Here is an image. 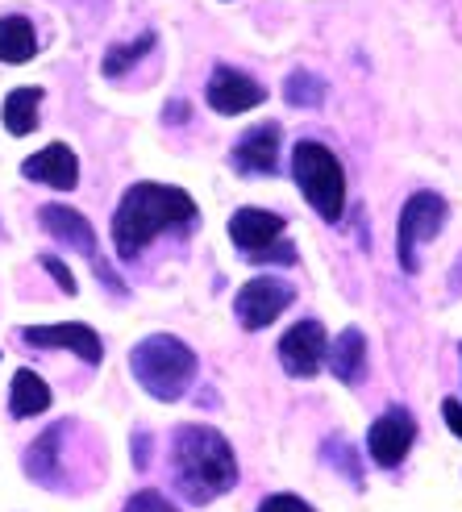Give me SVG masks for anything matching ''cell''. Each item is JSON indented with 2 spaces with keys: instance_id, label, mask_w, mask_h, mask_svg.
<instances>
[{
  "instance_id": "obj_6",
  "label": "cell",
  "mask_w": 462,
  "mask_h": 512,
  "mask_svg": "<svg viewBox=\"0 0 462 512\" xmlns=\"http://www.w3.org/2000/svg\"><path fill=\"white\" fill-rule=\"evenodd\" d=\"M292 304V288L284 279H271V275H259L234 296V313L242 321V329H267L279 313Z\"/></svg>"
},
{
  "instance_id": "obj_26",
  "label": "cell",
  "mask_w": 462,
  "mask_h": 512,
  "mask_svg": "<svg viewBox=\"0 0 462 512\" xmlns=\"http://www.w3.org/2000/svg\"><path fill=\"white\" fill-rule=\"evenodd\" d=\"M146 450H150V438H146V433H138V446H134V463L138 467H146Z\"/></svg>"
},
{
  "instance_id": "obj_24",
  "label": "cell",
  "mask_w": 462,
  "mask_h": 512,
  "mask_svg": "<svg viewBox=\"0 0 462 512\" xmlns=\"http://www.w3.org/2000/svg\"><path fill=\"white\" fill-rule=\"evenodd\" d=\"M42 267L50 271V279H55V284H59L67 296H75V275H71V271H67V267L55 259V254H46V259H42Z\"/></svg>"
},
{
  "instance_id": "obj_23",
  "label": "cell",
  "mask_w": 462,
  "mask_h": 512,
  "mask_svg": "<svg viewBox=\"0 0 462 512\" xmlns=\"http://www.w3.org/2000/svg\"><path fill=\"white\" fill-rule=\"evenodd\" d=\"M259 512H313V504L300 500V496H292V492H279V496H267V500L259 504Z\"/></svg>"
},
{
  "instance_id": "obj_17",
  "label": "cell",
  "mask_w": 462,
  "mask_h": 512,
  "mask_svg": "<svg viewBox=\"0 0 462 512\" xmlns=\"http://www.w3.org/2000/svg\"><path fill=\"white\" fill-rule=\"evenodd\" d=\"M329 367H333V375H338L342 383H354L358 375H363V363H367V342H363V334L350 325V329H342L338 334V342L329 346Z\"/></svg>"
},
{
  "instance_id": "obj_25",
  "label": "cell",
  "mask_w": 462,
  "mask_h": 512,
  "mask_svg": "<svg viewBox=\"0 0 462 512\" xmlns=\"http://www.w3.org/2000/svg\"><path fill=\"white\" fill-rule=\"evenodd\" d=\"M442 417H446V425L462 438V404H458V400H446V404H442Z\"/></svg>"
},
{
  "instance_id": "obj_8",
  "label": "cell",
  "mask_w": 462,
  "mask_h": 512,
  "mask_svg": "<svg viewBox=\"0 0 462 512\" xmlns=\"http://www.w3.org/2000/svg\"><path fill=\"white\" fill-rule=\"evenodd\" d=\"M413 442H417V425H413V417L404 413V408H392V413H383L371 429H367V450H371V458H375V467H400L404 458H408V450H413Z\"/></svg>"
},
{
  "instance_id": "obj_2",
  "label": "cell",
  "mask_w": 462,
  "mask_h": 512,
  "mask_svg": "<svg viewBox=\"0 0 462 512\" xmlns=\"http://www.w3.org/2000/svg\"><path fill=\"white\" fill-rule=\"evenodd\" d=\"M196 221V200L184 188H167V184H134L121 196L117 213H113V242L125 263H134L138 254L167 229L192 225Z\"/></svg>"
},
{
  "instance_id": "obj_10",
  "label": "cell",
  "mask_w": 462,
  "mask_h": 512,
  "mask_svg": "<svg viewBox=\"0 0 462 512\" xmlns=\"http://www.w3.org/2000/svg\"><path fill=\"white\" fill-rule=\"evenodd\" d=\"M204 96H209V105H213L217 113L238 117V113H246V109H259L267 92L254 84L250 75H242V71H234V67H217L213 80H209V88H204Z\"/></svg>"
},
{
  "instance_id": "obj_5",
  "label": "cell",
  "mask_w": 462,
  "mask_h": 512,
  "mask_svg": "<svg viewBox=\"0 0 462 512\" xmlns=\"http://www.w3.org/2000/svg\"><path fill=\"white\" fill-rule=\"evenodd\" d=\"M442 221H446V200H442L438 192H417V196L400 209L396 254H400V267H404L408 275L421 267V246L438 238Z\"/></svg>"
},
{
  "instance_id": "obj_14",
  "label": "cell",
  "mask_w": 462,
  "mask_h": 512,
  "mask_svg": "<svg viewBox=\"0 0 462 512\" xmlns=\"http://www.w3.org/2000/svg\"><path fill=\"white\" fill-rule=\"evenodd\" d=\"M279 159V125H254V130L234 146V167L246 175H271Z\"/></svg>"
},
{
  "instance_id": "obj_18",
  "label": "cell",
  "mask_w": 462,
  "mask_h": 512,
  "mask_svg": "<svg viewBox=\"0 0 462 512\" xmlns=\"http://www.w3.org/2000/svg\"><path fill=\"white\" fill-rule=\"evenodd\" d=\"M38 50L34 25L25 17H0V63H30Z\"/></svg>"
},
{
  "instance_id": "obj_22",
  "label": "cell",
  "mask_w": 462,
  "mask_h": 512,
  "mask_svg": "<svg viewBox=\"0 0 462 512\" xmlns=\"http://www.w3.org/2000/svg\"><path fill=\"white\" fill-rule=\"evenodd\" d=\"M125 512H179L163 492H138L125 500Z\"/></svg>"
},
{
  "instance_id": "obj_3",
  "label": "cell",
  "mask_w": 462,
  "mask_h": 512,
  "mask_svg": "<svg viewBox=\"0 0 462 512\" xmlns=\"http://www.w3.org/2000/svg\"><path fill=\"white\" fill-rule=\"evenodd\" d=\"M130 371L154 400L171 404V400H179L192 388L196 354L171 334H150L130 350Z\"/></svg>"
},
{
  "instance_id": "obj_9",
  "label": "cell",
  "mask_w": 462,
  "mask_h": 512,
  "mask_svg": "<svg viewBox=\"0 0 462 512\" xmlns=\"http://www.w3.org/2000/svg\"><path fill=\"white\" fill-rule=\"evenodd\" d=\"M229 238H234L238 250H246L254 263L271 254L279 242H284V217L267 213V209H238L229 217Z\"/></svg>"
},
{
  "instance_id": "obj_15",
  "label": "cell",
  "mask_w": 462,
  "mask_h": 512,
  "mask_svg": "<svg viewBox=\"0 0 462 512\" xmlns=\"http://www.w3.org/2000/svg\"><path fill=\"white\" fill-rule=\"evenodd\" d=\"M67 425H50L42 438L25 450V475L42 488H59V442H63Z\"/></svg>"
},
{
  "instance_id": "obj_4",
  "label": "cell",
  "mask_w": 462,
  "mask_h": 512,
  "mask_svg": "<svg viewBox=\"0 0 462 512\" xmlns=\"http://www.w3.org/2000/svg\"><path fill=\"white\" fill-rule=\"evenodd\" d=\"M292 175L304 192V200L325 217V221H342L346 213V171L333 159V150L321 142H296L292 150Z\"/></svg>"
},
{
  "instance_id": "obj_12",
  "label": "cell",
  "mask_w": 462,
  "mask_h": 512,
  "mask_svg": "<svg viewBox=\"0 0 462 512\" xmlns=\"http://www.w3.org/2000/svg\"><path fill=\"white\" fill-rule=\"evenodd\" d=\"M21 175L25 179H38V184L59 188V192H71L75 184H80V163H75V155H71L63 142H50L46 150H38L34 159L21 163Z\"/></svg>"
},
{
  "instance_id": "obj_20",
  "label": "cell",
  "mask_w": 462,
  "mask_h": 512,
  "mask_svg": "<svg viewBox=\"0 0 462 512\" xmlns=\"http://www.w3.org/2000/svg\"><path fill=\"white\" fill-rule=\"evenodd\" d=\"M150 46H154V34H142V38H138V42H130V46H113L109 55H105V75H121L125 67H134Z\"/></svg>"
},
{
  "instance_id": "obj_21",
  "label": "cell",
  "mask_w": 462,
  "mask_h": 512,
  "mask_svg": "<svg viewBox=\"0 0 462 512\" xmlns=\"http://www.w3.org/2000/svg\"><path fill=\"white\" fill-rule=\"evenodd\" d=\"M288 100L292 105H321L325 84L317 80V75H308V71H292L288 75Z\"/></svg>"
},
{
  "instance_id": "obj_7",
  "label": "cell",
  "mask_w": 462,
  "mask_h": 512,
  "mask_svg": "<svg viewBox=\"0 0 462 512\" xmlns=\"http://www.w3.org/2000/svg\"><path fill=\"white\" fill-rule=\"evenodd\" d=\"M325 354H329V338H325L321 321H300L279 338V363L296 379H313L325 363Z\"/></svg>"
},
{
  "instance_id": "obj_13",
  "label": "cell",
  "mask_w": 462,
  "mask_h": 512,
  "mask_svg": "<svg viewBox=\"0 0 462 512\" xmlns=\"http://www.w3.org/2000/svg\"><path fill=\"white\" fill-rule=\"evenodd\" d=\"M42 225H46V234L59 238L67 250H80V254H88V259H96V234H92V225H88L84 213L67 209V204H46Z\"/></svg>"
},
{
  "instance_id": "obj_11",
  "label": "cell",
  "mask_w": 462,
  "mask_h": 512,
  "mask_svg": "<svg viewBox=\"0 0 462 512\" xmlns=\"http://www.w3.org/2000/svg\"><path fill=\"white\" fill-rule=\"evenodd\" d=\"M21 338L30 346H42V350H75L84 363H100V346L96 329L92 325H80V321H67V325H34V329H21Z\"/></svg>"
},
{
  "instance_id": "obj_19",
  "label": "cell",
  "mask_w": 462,
  "mask_h": 512,
  "mask_svg": "<svg viewBox=\"0 0 462 512\" xmlns=\"http://www.w3.org/2000/svg\"><path fill=\"white\" fill-rule=\"evenodd\" d=\"M38 105H42L38 88H17L5 96V125H9L13 138H25L38 125Z\"/></svg>"
},
{
  "instance_id": "obj_16",
  "label": "cell",
  "mask_w": 462,
  "mask_h": 512,
  "mask_svg": "<svg viewBox=\"0 0 462 512\" xmlns=\"http://www.w3.org/2000/svg\"><path fill=\"white\" fill-rule=\"evenodd\" d=\"M50 408V388H46V379L34 375L30 367H21L13 375V388H9V413L13 417H38Z\"/></svg>"
},
{
  "instance_id": "obj_1",
  "label": "cell",
  "mask_w": 462,
  "mask_h": 512,
  "mask_svg": "<svg viewBox=\"0 0 462 512\" xmlns=\"http://www.w3.org/2000/svg\"><path fill=\"white\" fill-rule=\"evenodd\" d=\"M171 475L179 496L192 504H213L238 483L234 446L209 425H179L171 438Z\"/></svg>"
}]
</instances>
